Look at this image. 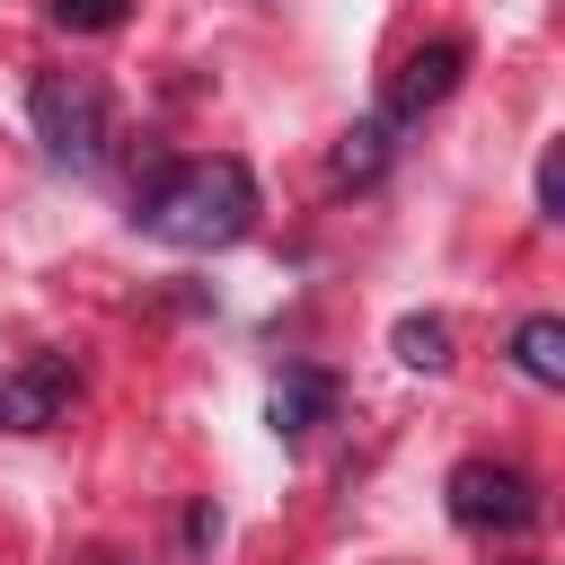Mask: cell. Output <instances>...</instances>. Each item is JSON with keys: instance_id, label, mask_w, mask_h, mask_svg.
<instances>
[{"instance_id": "cell-11", "label": "cell", "mask_w": 565, "mask_h": 565, "mask_svg": "<svg viewBox=\"0 0 565 565\" xmlns=\"http://www.w3.org/2000/svg\"><path fill=\"white\" fill-rule=\"evenodd\" d=\"M539 221H565V159L539 150Z\"/></svg>"}, {"instance_id": "cell-10", "label": "cell", "mask_w": 565, "mask_h": 565, "mask_svg": "<svg viewBox=\"0 0 565 565\" xmlns=\"http://www.w3.org/2000/svg\"><path fill=\"white\" fill-rule=\"evenodd\" d=\"M124 9H132V0H44V18H53V26H71V35H115V26H124Z\"/></svg>"}, {"instance_id": "cell-4", "label": "cell", "mask_w": 565, "mask_h": 565, "mask_svg": "<svg viewBox=\"0 0 565 565\" xmlns=\"http://www.w3.org/2000/svg\"><path fill=\"white\" fill-rule=\"evenodd\" d=\"M459 71H468V35H433V44H415L406 62H397V79H388V97H380V115L406 132L415 115H433L450 88H459Z\"/></svg>"}, {"instance_id": "cell-3", "label": "cell", "mask_w": 565, "mask_h": 565, "mask_svg": "<svg viewBox=\"0 0 565 565\" xmlns=\"http://www.w3.org/2000/svg\"><path fill=\"white\" fill-rule=\"evenodd\" d=\"M450 521L459 530H477V539H512V530H530L539 521V477L530 468H512V459H459L450 468Z\"/></svg>"}, {"instance_id": "cell-2", "label": "cell", "mask_w": 565, "mask_h": 565, "mask_svg": "<svg viewBox=\"0 0 565 565\" xmlns=\"http://www.w3.org/2000/svg\"><path fill=\"white\" fill-rule=\"evenodd\" d=\"M26 115H35V141H44L53 168H71V177H97V168H106L115 124H106V88H97V79L44 71V79L26 88Z\"/></svg>"}, {"instance_id": "cell-6", "label": "cell", "mask_w": 565, "mask_h": 565, "mask_svg": "<svg viewBox=\"0 0 565 565\" xmlns=\"http://www.w3.org/2000/svg\"><path fill=\"white\" fill-rule=\"evenodd\" d=\"M335 371H318V362H282V380L265 388V424L282 433V441H309L327 415H335Z\"/></svg>"}, {"instance_id": "cell-12", "label": "cell", "mask_w": 565, "mask_h": 565, "mask_svg": "<svg viewBox=\"0 0 565 565\" xmlns=\"http://www.w3.org/2000/svg\"><path fill=\"white\" fill-rule=\"evenodd\" d=\"M203 539H221V512H212V503H194V512H185V547H203Z\"/></svg>"}, {"instance_id": "cell-8", "label": "cell", "mask_w": 565, "mask_h": 565, "mask_svg": "<svg viewBox=\"0 0 565 565\" xmlns=\"http://www.w3.org/2000/svg\"><path fill=\"white\" fill-rule=\"evenodd\" d=\"M388 159H397V124H388V115H362V124L335 141V185H371Z\"/></svg>"}, {"instance_id": "cell-1", "label": "cell", "mask_w": 565, "mask_h": 565, "mask_svg": "<svg viewBox=\"0 0 565 565\" xmlns=\"http://www.w3.org/2000/svg\"><path fill=\"white\" fill-rule=\"evenodd\" d=\"M256 168L247 159H230V150H203V159H168L141 194H132V221L150 230V238H168V247H194V256H212V247H238L247 230H256Z\"/></svg>"}, {"instance_id": "cell-5", "label": "cell", "mask_w": 565, "mask_h": 565, "mask_svg": "<svg viewBox=\"0 0 565 565\" xmlns=\"http://www.w3.org/2000/svg\"><path fill=\"white\" fill-rule=\"evenodd\" d=\"M71 406V362L62 353H35L18 371H0V433H53Z\"/></svg>"}, {"instance_id": "cell-7", "label": "cell", "mask_w": 565, "mask_h": 565, "mask_svg": "<svg viewBox=\"0 0 565 565\" xmlns=\"http://www.w3.org/2000/svg\"><path fill=\"white\" fill-rule=\"evenodd\" d=\"M512 371H521L530 388H565V318H556V309H530V318L512 327Z\"/></svg>"}, {"instance_id": "cell-9", "label": "cell", "mask_w": 565, "mask_h": 565, "mask_svg": "<svg viewBox=\"0 0 565 565\" xmlns=\"http://www.w3.org/2000/svg\"><path fill=\"white\" fill-rule=\"evenodd\" d=\"M388 344H397L406 371H450V318H433V309H406L388 327Z\"/></svg>"}]
</instances>
